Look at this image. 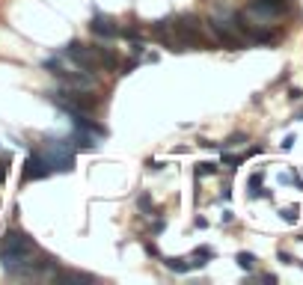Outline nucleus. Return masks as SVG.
<instances>
[{
	"instance_id": "nucleus-16",
	"label": "nucleus",
	"mask_w": 303,
	"mask_h": 285,
	"mask_svg": "<svg viewBox=\"0 0 303 285\" xmlns=\"http://www.w3.org/2000/svg\"><path fill=\"white\" fill-rule=\"evenodd\" d=\"M238 143H244V134H235V137H229L223 146H238Z\"/></svg>"
},
{
	"instance_id": "nucleus-18",
	"label": "nucleus",
	"mask_w": 303,
	"mask_h": 285,
	"mask_svg": "<svg viewBox=\"0 0 303 285\" xmlns=\"http://www.w3.org/2000/svg\"><path fill=\"white\" fill-rule=\"evenodd\" d=\"M298 119H303V113H301V116H298Z\"/></svg>"
},
{
	"instance_id": "nucleus-5",
	"label": "nucleus",
	"mask_w": 303,
	"mask_h": 285,
	"mask_svg": "<svg viewBox=\"0 0 303 285\" xmlns=\"http://www.w3.org/2000/svg\"><path fill=\"white\" fill-rule=\"evenodd\" d=\"M122 27H116L113 18H107L101 9H92V18H89V33L98 36V39H116Z\"/></svg>"
},
{
	"instance_id": "nucleus-2",
	"label": "nucleus",
	"mask_w": 303,
	"mask_h": 285,
	"mask_svg": "<svg viewBox=\"0 0 303 285\" xmlns=\"http://www.w3.org/2000/svg\"><path fill=\"white\" fill-rule=\"evenodd\" d=\"M62 59H68L71 65H77V68H83V71H101V65H98V57H95V51H92V45H83V42H77V39H71V42H65L60 51H57Z\"/></svg>"
},
{
	"instance_id": "nucleus-4",
	"label": "nucleus",
	"mask_w": 303,
	"mask_h": 285,
	"mask_svg": "<svg viewBox=\"0 0 303 285\" xmlns=\"http://www.w3.org/2000/svg\"><path fill=\"white\" fill-rule=\"evenodd\" d=\"M208 27H211V33H214L226 48H232V51H235V48H244V36L235 30L232 21H223V18L214 15V18H208Z\"/></svg>"
},
{
	"instance_id": "nucleus-6",
	"label": "nucleus",
	"mask_w": 303,
	"mask_h": 285,
	"mask_svg": "<svg viewBox=\"0 0 303 285\" xmlns=\"http://www.w3.org/2000/svg\"><path fill=\"white\" fill-rule=\"evenodd\" d=\"M48 175H54V170H51V164L45 161V155L30 152V155H27V161H24V178L39 181V178H48Z\"/></svg>"
},
{
	"instance_id": "nucleus-7",
	"label": "nucleus",
	"mask_w": 303,
	"mask_h": 285,
	"mask_svg": "<svg viewBox=\"0 0 303 285\" xmlns=\"http://www.w3.org/2000/svg\"><path fill=\"white\" fill-rule=\"evenodd\" d=\"M164 262V268L167 271H173V274H190V271H199V265H196V259L190 256V259H176V256H167V259H161Z\"/></svg>"
},
{
	"instance_id": "nucleus-12",
	"label": "nucleus",
	"mask_w": 303,
	"mask_h": 285,
	"mask_svg": "<svg viewBox=\"0 0 303 285\" xmlns=\"http://www.w3.org/2000/svg\"><path fill=\"white\" fill-rule=\"evenodd\" d=\"M235 262H238L241 271H253V268H256V256H253V253H238Z\"/></svg>"
},
{
	"instance_id": "nucleus-10",
	"label": "nucleus",
	"mask_w": 303,
	"mask_h": 285,
	"mask_svg": "<svg viewBox=\"0 0 303 285\" xmlns=\"http://www.w3.org/2000/svg\"><path fill=\"white\" fill-rule=\"evenodd\" d=\"M205 175H217V164H214V161L196 164V178H205Z\"/></svg>"
},
{
	"instance_id": "nucleus-13",
	"label": "nucleus",
	"mask_w": 303,
	"mask_h": 285,
	"mask_svg": "<svg viewBox=\"0 0 303 285\" xmlns=\"http://www.w3.org/2000/svg\"><path fill=\"white\" fill-rule=\"evenodd\" d=\"M280 217H283L286 223H298V217H301V208H298V205H289V208H283V211H280Z\"/></svg>"
},
{
	"instance_id": "nucleus-17",
	"label": "nucleus",
	"mask_w": 303,
	"mask_h": 285,
	"mask_svg": "<svg viewBox=\"0 0 303 285\" xmlns=\"http://www.w3.org/2000/svg\"><path fill=\"white\" fill-rule=\"evenodd\" d=\"M295 143H298V137H295V134H289V137H286V140H283V149H292V146H295Z\"/></svg>"
},
{
	"instance_id": "nucleus-15",
	"label": "nucleus",
	"mask_w": 303,
	"mask_h": 285,
	"mask_svg": "<svg viewBox=\"0 0 303 285\" xmlns=\"http://www.w3.org/2000/svg\"><path fill=\"white\" fill-rule=\"evenodd\" d=\"M164 229H167V220H155L152 223V235H161Z\"/></svg>"
},
{
	"instance_id": "nucleus-9",
	"label": "nucleus",
	"mask_w": 303,
	"mask_h": 285,
	"mask_svg": "<svg viewBox=\"0 0 303 285\" xmlns=\"http://www.w3.org/2000/svg\"><path fill=\"white\" fill-rule=\"evenodd\" d=\"M250 196H253V199H256V196H265V199H271V193H268V190H262V172L250 175Z\"/></svg>"
},
{
	"instance_id": "nucleus-14",
	"label": "nucleus",
	"mask_w": 303,
	"mask_h": 285,
	"mask_svg": "<svg viewBox=\"0 0 303 285\" xmlns=\"http://www.w3.org/2000/svg\"><path fill=\"white\" fill-rule=\"evenodd\" d=\"M6 172H9V155H0V184L6 181Z\"/></svg>"
},
{
	"instance_id": "nucleus-3",
	"label": "nucleus",
	"mask_w": 303,
	"mask_h": 285,
	"mask_svg": "<svg viewBox=\"0 0 303 285\" xmlns=\"http://www.w3.org/2000/svg\"><path fill=\"white\" fill-rule=\"evenodd\" d=\"M170 24H173V33L179 36V48H182V45H187V48L199 45V30H202V24H199V18H196L193 12L179 15V18H170Z\"/></svg>"
},
{
	"instance_id": "nucleus-8",
	"label": "nucleus",
	"mask_w": 303,
	"mask_h": 285,
	"mask_svg": "<svg viewBox=\"0 0 303 285\" xmlns=\"http://www.w3.org/2000/svg\"><path fill=\"white\" fill-rule=\"evenodd\" d=\"M92 51H95V57H98V65H101V68H107V71H116V68H119V57H116L110 48L92 45Z\"/></svg>"
},
{
	"instance_id": "nucleus-11",
	"label": "nucleus",
	"mask_w": 303,
	"mask_h": 285,
	"mask_svg": "<svg viewBox=\"0 0 303 285\" xmlns=\"http://www.w3.org/2000/svg\"><path fill=\"white\" fill-rule=\"evenodd\" d=\"M137 208H140V211H143L146 217H152V214H155V208H152V196H149L146 190H143V193L137 196Z\"/></svg>"
},
{
	"instance_id": "nucleus-1",
	"label": "nucleus",
	"mask_w": 303,
	"mask_h": 285,
	"mask_svg": "<svg viewBox=\"0 0 303 285\" xmlns=\"http://www.w3.org/2000/svg\"><path fill=\"white\" fill-rule=\"evenodd\" d=\"M42 68L45 71H51L62 86H68V89H80V92H92V89H98V77L92 74V71H83V68H68V65H62V57L57 54V57H48V59H42Z\"/></svg>"
}]
</instances>
